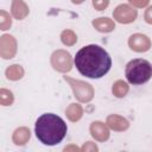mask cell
I'll return each instance as SVG.
<instances>
[{
    "instance_id": "16",
    "label": "cell",
    "mask_w": 152,
    "mask_h": 152,
    "mask_svg": "<svg viewBox=\"0 0 152 152\" xmlns=\"http://www.w3.org/2000/svg\"><path fill=\"white\" fill-rule=\"evenodd\" d=\"M113 94L116 96V97H124L126 96V94L128 93V86L126 82L124 81H116L114 84H113Z\"/></svg>"
},
{
    "instance_id": "8",
    "label": "cell",
    "mask_w": 152,
    "mask_h": 152,
    "mask_svg": "<svg viewBox=\"0 0 152 152\" xmlns=\"http://www.w3.org/2000/svg\"><path fill=\"white\" fill-rule=\"evenodd\" d=\"M15 51H17V44H15L14 38L12 36L4 34L0 40V53H1L2 58H5V59L12 58L14 56Z\"/></svg>"
},
{
    "instance_id": "14",
    "label": "cell",
    "mask_w": 152,
    "mask_h": 152,
    "mask_svg": "<svg viewBox=\"0 0 152 152\" xmlns=\"http://www.w3.org/2000/svg\"><path fill=\"white\" fill-rule=\"evenodd\" d=\"M24 75V70L20 65L18 64H14V65H11L10 68L6 69V76L8 80H12V81H17L19 78H21Z\"/></svg>"
},
{
    "instance_id": "20",
    "label": "cell",
    "mask_w": 152,
    "mask_h": 152,
    "mask_svg": "<svg viewBox=\"0 0 152 152\" xmlns=\"http://www.w3.org/2000/svg\"><path fill=\"white\" fill-rule=\"evenodd\" d=\"M109 5V0H93V6L97 11H103Z\"/></svg>"
},
{
    "instance_id": "22",
    "label": "cell",
    "mask_w": 152,
    "mask_h": 152,
    "mask_svg": "<svg viewBox=\"0 0 152 152\" xmlns=\"http://www.w3.org/2000/svg\"><path fill=\"white\" fill-rule=\"evenodd\" d=\"M144 18H145L146 23H148V24H152V6H150V7H148V8L145 11Z\"/></svg>"
},
{
    "instance_id": "1",
    "label": "cell",
    "mask_w": 152,
    "mask_h": 152,
    "mask_svg": "<svg viewBox=\"0 0 152 152\" xmlns=\"http://www.w3.org/2000/svg\"><path fill=\"white\" fill-rule=\"evenodd\" d=\"M74 63L82 76L101 78L109 71L112 58L103 48L96 44H90L81 48L76 52Z\"/></svg>"
},
{
    "instance_id": "10",
    "label": "cell",
    "mask_w": 152,
    "mask_h": 152,
    "mask_svg": "<svg viewBox=\"0 0 152 152\" xmlns=\"http://www.w3.org/2000/svg\"><path fill=\"white\" fill-rule=\"evenodd\" d=\"M107 124H108V126H109L112 129H114V131H125V129H127L128 126H129L128 121H127L125 118H122V116H120V115H116V114L109 115V116L107 118Z\"/></svg>"
},
{
    "instance_id": "19",
    "label": "cell",
    "mask_w": 152,
    "mask_h": 152,
    "mask_svg": "<svg viewBox=\"0 0 152 152\" xmlns=\"http://www.w3.org/2000/svg\"><path fill=\"white\" fill-rule=\"evenodd\" d=\"M1 17H2V19H1V30H7L10 26H11V18L8 17V14L6 13V12H1Z\"/></svg>"
},
{
    "instance_id": "23",
    "label": "cell",
    "mask_w": 152,
    "mask_h": 152,
    "mask_svg": "<svg viewBox=\"0 0 152 152\" xmlns=\"http://www.w3.org/2000/svg\"><path fill=\"white\" fill-rule=\"evenodd\" d=\"M87 150H97V147L95 146V145H91V142L89 141V142H87V145H84L83 147H82V151H87Z\"/></svg>"
},
{
    "instance_id": "2",
    "label": "cell",
    "mask_w": 152,
    "mask_h": 152,
    "mask_svg": "<svg viewBox=\"0 0 152 152\" xmlns=\"http://www.w3.org/2000/svg\"><path fill=\"white\" fill-rule=\"evenodd\" d=\"M66 124L65 121L52 113L42 114L34 126V133L37 139L48 146H53L59 144L66 135Z\"/></svg>"
},
{
    "instance_id": "11",
    "label": "cell",
    "mask_w": 152,
    "mask_h": 152,
    "mask_svg": "<svg viewBox=\"0 0 152 152\" xmlns=\"http://www.w3.org/2000/svg\"><path fill=\"white\" fill-rule=\"evenodd\" d=\"M12 14L15 19L21 20L28 14V7L23 0H13L12 2Z\"/></svg>"
},
{
    "instance_id": "15",
    "label": "cell",
    "mask_w": 152,
    "mask_h": 152,
    "mask_svg": "<svg viewBox=\"0 0 152 152\" xmlns=\"http://www.w3.org/2000/svg\"><path fill=\"white\" fill-rule=\"evenodd\" d=\"M65 114H66V116H68L71 121H77V120L82 116V107H81L80 104L72 103V104H70V106L66 108Z\"/></svg>"
},
{
    "instance_id": "5",
    "label": "cell",
    "mask_w": 152,
    "mask_h": 152,
    "mask_svg": "<svg viewBox=\"0 0 152 152\" xmlns=\"http://www.w3.org/2000/svg\"><path fill=\"white\" fill-rule=\"evenodd\" d=\"M51 64H52L53 69H56L58 71H62V72L69 71L72 65L71 56L66 51L57 50L51 56Z\"/></svg>"
},
{
    "instance_id": "3",
    "label": "cell",
    "mask_w": 152,
    "mask_h": 152,
    "mask_svg": "<svg viewBox=\"0 0 152 152\" xmlns=\"http://www.w3.org/2000/svg\"><path fill=\"white\" fill-rule=\"evenodd\" d=\"M125 75L131 84H144L152 77V64L142 58H135L126 64Z\"/></svg>"
},
{
    "instance_id": "24",
    "label": "cell",
    "mask_w": 152,
    "mask_h": 152,
    "mask_svg": "<svg viewBox=\"0 0 152 152\" xmlns=\"http://www.w3.org/2000/svg\"><path fill=\"white\" fill-rule=\"evenodd\" d=\"M72 1V4H82L84 0H71Z\"/></svg>"
},
{
    "instance_id": "17",
    "label": "cell",
    "mask_w": 152,
    "mask_h": 152,
    "mask_svg": "<svg viewBox=\"0 0 152 152\" xmlns=\"http://www.w3.org/2000/svg\"><path fill=\"white\" fill-rule=\"evenodd\" d=\"M61 40L65 45H74L77 42V36L71 31V30H64L61 33Z\"/></svg>"
},
{
    "instance_id": "7",
    "label": "cell",
    "mask_w": 152,
    "mask_h": 152,
    "mask_svg": "<svg viewBox=\"0 0 152 152\" xmlns=\"http://www.w3.org/2000/svg\"><path fill=\"white\" fill-rule=\"evenodd\" d=\"M128 45L133 51L137 52H145L150 49L151 42L147 36L141 34V33H135L132 34L128 39Z\"/></svg>"
},
{
    "instance_id": "13",
    "label": "cell",
    "mask_w": 152,
    "mask_h": 152,
    "mask_svg": "<svg viewBox=\"0 0 152 152\" xmlns=\"http://www.w3.org/2000/svg\"><path fill=\"white\" fill-rule=\"evenodd\" d=\"M30 139V131L26 127H20L13 133V142L15 145H25Z\"/></svg>"
},
{
    "instance_id": "9",
    "label": "cell",
    "mask_w": 152,
    "mask_h": 152,
    "mask_svg": "<svg viewBox=\"0 0 152 152\" xmlns=\"http://www.w3.org/2000/svg\"><path fill=\"white\" fill-rule=\"evenodd\" d=\"M90 133L99 141H104L109 138V131L107 126L101 121H94L90 125Z\"/></svg>"
},
{
    "instance_id": "4",
    "label": "cell",
    "mask_w": 152,
    "mask_h": 152,
    "mask_svg": "<svg viewBox=\"0 0 152 152\" xmlns=\"http://www.w3.org/2000/svg\"><path fill=\"white\" fill-rule=\"evenodd\" d=\"M63 78L70 83L72 90H74V95L75 97L81 101V102H88L93 99V95H94V90H93V87L89 84V83H86L83 81H78V80H74V78H70L68 76H63Z\"/></svg>"
},
{
    "instance_id": "18",
    "label": "cell",
    "mask_w": 152,
    "mask_h": 152,
    "mask_svg": "<svg viewBox=\"0 0 152 152\" xmlns=\"http://www.w3.org/2000/svg\"><path fill=\"white\" fill-rule=\"evenodd\" d=\"M0 101H1V104L2 106H8L13 102V95L10 90H6V89H1L0 91Z\"/></svg>"
},
{
    "instance_id": "6",
    "label": "cell",
    "mask_w": 152,
    "mask_h": 152,
    "mask_svg": "<svg viewBox=\"0 0 152 152\" xmlns=\"http://www.w3.org/2000/svg\"><path fill=\"white\" fill-rule=\"evenodd\" d=\"M137 15H138L137 10H134L133 7H131L129 5H126V4L119 5L113 12L114 19L121 24H129V23L134 21L137 19Z\"/></svg>"
},
{
    "instance_id": "12",
    "label": "cell",
    "mask_w": 152,
    "mask_h": 152,
    "mask_svg": "<svg viewBox=\"0 0 152 152\" xmlns=\"http://www.w3.org/2000/svg\"><path fill=\"white\" fill-rule=\"evenodd\" d=\"M93 26L99 32H110L115 28L113 20L109 18H97V19L93 20Z\"/></svg>"
},
{
    "instance_id": "21",
    "label": "cell",
    "mask_w": 152,
    "mask_h": 152,
    "mask_svg": "<svg viewBox=\"0 0 152 152\" xmlns=\"http://www.w3.org/2000/svg\"><path fill=\"white\" fill-rule=\"evenodd\" d=\"M129 4H132L133 6L138 7V8H141V7H145L150 0H128Z\"/></svg>"
}]
</instances>
